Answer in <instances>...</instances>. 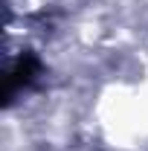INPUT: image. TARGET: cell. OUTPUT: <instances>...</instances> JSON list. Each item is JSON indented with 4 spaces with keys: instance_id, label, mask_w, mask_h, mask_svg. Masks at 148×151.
<instances>
[{
    "instance_id": "cell-1",
    "label": "cell",
    "mask_w": 148,
    "mask_h": 151,
    "mask_svg": "<svg viewBox=\"0 0 148 151\" xmlns=\"http://www.w3.org/2000/svg\"><path fill=\"white\" fill-rule=\"evenodd\" d=\"M38 67H41L38 58L32 55V52H23V55L6 70V76H3V105H12L15 93L23 90V87L38 76Z\"/></svg>"
}]
</instances>
